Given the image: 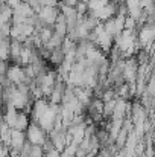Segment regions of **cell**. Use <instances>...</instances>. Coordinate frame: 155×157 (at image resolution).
Wrapping results in <instances>:
<instances>
[{
	"instance_id": "cell-10",
	"label": "cell",
	"mask_w": 155,
	"mask_h": 157,
	"mask_svg": "<svg viewBox=\"0 0 155 157\" xmlns=\"http://www.w3.org/2000/svg\"><path fill=\"white\" fill-rule=\"evenodd\" d=\"M43 157H61V153L58 151V150H50V151H47V153H44Z\"/></svg>"
},
{
	"instance_id": "cell-5",
	"label": "cell",
	"mask_w": 155,
	"mask_h": 157,
	"mask_svg": "<svg viewBox=\"0 0 155 157\" xmlns=\"http://www.w3.org/2000/svg\"><path fill=\"white\" fill-rule=\"evenodd\" d=\"M64 58H65L64 52L61 51V48H58V49H53V51H50V55H49V59H47V63H50V64H53V66L59 67V66L62 64Z\"/></svg>"
},
{
	"instance_id": "cell-11",
	"label": "cell",
	"mask_w": 155,
	"mask_h": 157,
	"mask_svg": "<svg viewBox=\"0 0 155 157\" xmlns=\"http://www.w3.org/2000/svg\"><path fill=\"white\" fill-rule=\"evenodd\" d=\"M3 122V108L0 107V124Z\"/></svg>"
},
{
	"instance_id": "cell-9",
	"label": "cell",
	"mask_w": 155,
	"mask_h": 157,
	"mask_svg": "<svg viewBox=\"0 0 155 157\" xmlns=\"http://www.w3.org/2000/svg\"><path fill=\"white\" fill-rule=\"evenodd\" d=\"M43 150H41V147H38V145H32L31 147V151H29V157H43Z\"/></svg>"
},
{
	"instance_id": "cell-7",
	"label": "cell",
	"mask_w": 155,
	"mask_h": 157,
	"mask_svg": "<svg viewBox=\"0 0 155 157\" xmlns=\"http://www.w3.org/2000/svg\"><path fill=\"white\" fill-rule=\"evenodd\" d=\"M37 34H38V38L41 40V43H43V46H44V43H47V40L53 35V28H52V26H43Z\"/></svg>"
},
{
	"instance_id": "cell-13",
	"label": "cell",
	"mask_w": 155,
	"mask_h": 157,
	"mask_svg": "<svg viewBox=\"0 0 155 157\" xmlns=\"http://www.w3.org/2000/svg\"><path fill=\"white\" fill-rule=\"evenodd\" d=\"M0 107H2V98H0Z\"/></svg>"
},
{
	"instance_id": "cell-12",
	"label": "cell",
	"mask_w": 155,
	"mask_h": 157,
	"mask_svg": "<svg viewBox=\"0 0 155 157\" xmlns=\"http://www.w3.org/2000/svg\"><path fill=\"white\" fill-rule=\"evenodd\" d=\"M79 2H82V3H88L90 0H79Z\"/></svg>"
},
{
	"instance_id": "cell-1",
	"label": "cell",
	"mask_w": 155,
	"mask_h": 157,
	"mask_svg": "<svg viewBox=\"0 0 155 157\" xmlns=\"http://www.w3.org/2000/svg\"><path fill=\"white\" fill-rule=\"evenodd\" d=\"M24 136H26V140H28L31 145H38V147H41V145L47 140V133L43 131V130H41L37 124H34V122L29 124L28 130L24 131Z\"/></svg>"
},
{
	"instance_id": "cell-4",
	"label": "cell",
	"mask_w": 155,
	"mask_h": 157,
	"mask_svg": "<svg viewBox=\"0 0 155 157\" xmlns=\"http://www.w3.org/2000/svg\"><path fill=\"white\" fill-rule=\"evenodd\" d=\"M31 124V117L28 113L24 111H18L17 113V119H15V124H14V130H18V131H26L28 127Z\"/></svg>"
},
{
	"instance_id": "cell-2",
	"label": "cell",
	"mask_w": 155,
	"mask_h": 157,
	"mask_svg": "<svg viewBox=\"0 0 155 157\" xmlns=\"http://www.w3.org/2000/svg\"><path fill=\"white\" fill-rule=\"evenodd\" d=\"M59 11H58V6H41L40 12L37 14L38 20L44 25V26H53L56 17H58Z\"/></svg>"
},
{
	"instance_id": "cell-3",
	"label": "cell",
	"mask_w": 155,
	"mask_h": 157,
	"mask_svg": "<svg viewBox=\"0 0 155 157\" xmlns=\"http://www.w3.org/2000/svg\"><path fill=\"white\" fill-rule=\"evenodd\" d=\"M26 142V136L23 131H18V130H11V140H9V148L14 150V151H18L21 150V147L24 145Z\"/></svg>"
},
{
	"instance_id": "cell-6",
	"label": "cell",
	"mask_w": 155,
	"mask_h": 157,
	"mask_svg": "<svg viewBox=\"0 0 155 157\" xmlns=\"http://www.w3.org/2000/svg\"><path fill=\"white\" fill-rule=\"evenodd\" d=\"M62 37H59V35H56L55 32H53V35H52L50 38L47 40V43H44V48L47 49V51H53V49H58V48H61V44H62Z\"/></svg>"
},
{
	"instance_id": "cell-8",
	"label": "cell",
	"mask_w": 155,
	"mask_h": 157,
	"mask_svg": "<svg viewBox=\"0 0 155 157\" xmlns=\"http://www.w3.org/2000/svg\"><path fill=\"white\" fill-rule=\"evenodd\" d=\"M78 147L75 144H68L62 151H61V157H75V153H76Z\"/></svg>"
}]
</instances>
